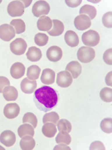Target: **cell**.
<instances>
[{"mask_svg":"<svg viewBox=\"0 0 112 150\" xmlns=\"http://www.w3.org/2000/svg\"><path fill=\"white\" fill-rule=\"evenodd\" d=\"M18 133L20 138H22L27 135L33 137L34 136V129L32 125L24 123L18 128Z\"/></svg>","mask_w":112,"mask_h":150,"instance_id":"603a6c76","label":"cell"},{"mask_svg":"<svg viewBox=\"0 0 112 150\" xmlns=\"http://www.w3.org/2000/svg\"><path fill=\"white\" fill-rule=\"evenodd\" d=\"M71 137L66 132H59L55 138V142L57 144H65L69 145L71 143Z\"/></svg>","mask_w":112,"mask_h":150,"instance_id":"f1b7e54d","label":"cell"},{"mask_svg":"<svg viewBox=\"0 0 112 150\" xmlns=\"http://www.w3.org/2000/svg\"><path fill=\"white\" fill-rule=\"evenodd\" d=\"M34 101L39 110L48 112L57 105L59 101L58 93L50 86H42L35 91Z\"/></svg>","mask_w":112,"mask_h":150,"instance_id":"6da1fadb","label":"cell"},{"mask_svg":"<svg viewBox=\"0 0 112 150\" xmlns=\"http://www.w3.org/2000/svg\"><path fill=\"white\" fill-rule=\"evenodd\" d=\"M3 95L5 100L8 101H15L18 97V92L15 87L8 86L3 90Z\"/></svg>","mask_w":112,"mask_h":150,"instance_id":"ac0fdd59","label":"cell"},{"mask_svg":"<svg viewBox=\"0 0 112 150\" xmlns=\"http://www.w3.org/2000/svg\"><path fill=\"white\" fill-rule=\"evenodd\" d=\"M57 128L55 125L52 123H44L42 128V133L48 138H53L55 134L57 133Z\"/></svg>","mask_w":112,"mask_h":150,"instance_id":"cb8c5ba5","label":"cell"},{"mask_svg":"<svg viewBox=\"0 0 112 150\" xmlns=\"http://www.w3.org/2000/svg\"><path fill=\"white\" fill-rule=\"evenodd\" d=\"M10 25L15 27L16 34L22 33L26 30L25 23L22 20H21V19L13 20L10 23Z\"/></svg>","mask_w":112,"mask_h":150,"instance_id":"4316f807","label":"cell"},{"mask_svg":"<svg viewBox=\"0 0 112 150\" xmlns=\"http://www.w3.org/2000/svg\"><path fill=\"white\" fill-rule=\"evenodd\" d=\"M4 115L8 119L16 118L20 112V108L17 103H9L4 108Z\"/></svg>","mask_w":112,"mask_h":150,"instance_id":"7c38bea8","label":"cell"},{"mask_svg":"<svg viewBox=\"0 0 112 150\" xmlns=\"http://www.w3.org/2000/svg\"><path fill=\"white\" fill-rule=\"evenodd\" d=\"M65 70L70 73L72 78L76 79L82 73V66L77 61H73L67 65Z\"/></svg>","mask_w":112,"mask_h":150,"instance_id":"5bb4252c","label":"cell"},{"mask_svg":"<svg viewBox=\"0 0 112 150\" xmlns=\"http://www.w3.org/2000/svg\"><path fill=\"white\" fill-rule=\"evenodd\" d=\"M27 43L24 40L18 38L10 44V50L15 55L20 56L24 54L27 49Z\"/></svg>","mask_w":112,"mask_h":150,"instance_id":"8992f818","label":"cell"},{"mask_svg":"<svg viewBox=\"0 0 112 150\" xmlns=\"http://www.w3.org/2000/svg\"><path fill=\"white\" fill-rule=\"evenodd\" d=\"M100 96L102 101L106 103L112 101V89L110 88H104L100 92Z\"/></svg>","mask_w":112,"mask_h":150,"instance_id":"1f68e13d","label":"cell"},{"mask_svg":"<svg viewBox=\"0 0 112 150\" xmlns=\"http://www.w3.org/2000/svg\"><path fill=\"white\" fill-rule=\"evenodd\" d=\"M64 40L67 45L71 47H76L79 44V39L77 33L74 31L69 30L65 33Z\"/></svg>","mask_w":112,"mask_h":150,"instance_id":"d6986e66","label":"cell"},{"mask_svg":"<svg viewBox=\"0 0 112 150\" xmlns=\"http://www.w3.org/2000/svg\"><path fill=\"white\" fill-rule=\"evenodd\" d=\"M7 11L12 17L21 16L24 13V4L21 1H13L9 3Z\"/></svg>","mask_w":112,"mask_h":150,"instance_id":"5b68a950","label":"cell"},{"mask_svg":"<svg viewBox=\"0 0 112 150\" xmlns=\"http://www.w3.org/2000/svg\"><path fill=\"white\" fill-rule=\"evenodd\" d=\"M74 26L79 31L86 30L91 26V20L87 15H78L75 18Z\"/></svg>","mask_w":112,"mask_h":150,"instance_id":"9c48e42d","label":"cell"},{"mask_svg":"<svg viewBox=\"0 0 112 150\" xmlns=\"http://www.w3.org/2000/svg\"><path fill=\"white\" fill-rule=\"evenodd\" d=\"M112 49H108L105 51L104 54V56H103V59H104V62L108 64L111 65L112 64Z\"/></svg>","mask_w":112,"mask_h":150,"instance_id":"d590c367","label":"cell"},{"mask_svg":"<svg viewBox=\"0 0 112 150\" xmlns=\"http://www.w3.org/2000/svg\"><path fill=\"white\" fill-rule=\"evenodd\" d=\"M59 132H66L69 133L72 130V125L70 121L65 119L60 120L57 123Z\"/></svg>","mask_w":112,"mask_h":150,"instance_id":"83f0119b","label":"cell"},{"mask_svg":"<svg viewBox=\"0 0 112 150\" xmlns=\"http://www.w3.org/2000/svg\"><path fill=\"white\" fill-rule=\"evenodd\" d=\"M10 85V81L4 76H0V93H3L4 88Z\"/></svg>","mask_w":112,"mask_h":150,"instance_id":"8d00e7d4","label":"cell"},{"mask_svg":"<svg viewBox=\"0 0 112 150\" xmlns=\"http://www.w3.org/2000/svg\"><path fill=\"white\" fill-rule=\"evenodd\" d=\"M37 88V82L36 80H31L26 78L23 79L21 83V89L23 93L26 94H31Z\"/></svg>","mask_w":112,"mask_h":150,"instance_id":"4fadbf2b","label":"cell"},{"mask_svg":"<svg viewBox=\"0 0 112 150\" xmlns=\"http://www.w3.org/2000/svg\"><path fill=\"white\" fill-rule=\"evenodd\" d=\"M53 28L48 31V34L52 36H58L62 35L64 30V25L62 21L58 20H52Z\"/></svg>","mask_w":112,"mask_h":150,"instance_id":"ffe728a7","label":"cell"},{"mask_svg":"<svg viewBox=\"0 0 112 150\" xmlns=\"http://www.w3.org/2000/svg\"><path fill=\"white\" fill-rule=\"evenodd\" d=\"M21 1L22 3L23 4H24V6L25 8H27L31 4L32 0H30V1H24V0H23V1Z\"/></svg>","mask_w":112,"mask_h":150,"instance_id":"b9f144b4","label":"cell"},{"mask_svg":"<svg viewBox=\"0 0 112 150\" xmlns=\"http://www.w3.org/2000/svg\"><path fill=\"white\" fill-rule=\"evenodd\" d=\"M79 13L80 15H85L86 14L90 18V20H93L96 17L97 9L94 6L89 5V4H85L80 9Z\"/></svg>","mask_w":112,"mask_h":150,"instance_id":"d4e9b609","label":"cell"},{"mask_svg":"<svg viewBox=\"0 0 112 150\" xmlns=\"http://www.w3.org/2000/svg\"><path fill=\"white\" fill-rule=\"evenodd\" d=\"M90 150H94V149H99V150H105V148L104 145V143L99 141H95V142L92 143L90 146Z\"/></svg>","mask_w":112,"mask_h":150,"instance_id":"74e56055","label":"cell"},{"mask_svg":"<svg viewBox=\"0 0 112 150\" xmlns=\"http://www.w3.org/2000/svg\"><path fill=\"white\" fill-rule=\"evenodd\" d=\"M50 6L45 1H37L32 6V12L34 16L39 18L43 15H48L50 11Z\"/></svg>","mask_w":112,"mask_h":150,"instance_id":"277c9868","label":"cell"},{"mask_svg":"<svg viewBox=\"0 0 112 150\" xmlns=\"http://www.w3.org/2000/svg\"><path fill=\"white\" fill-rule=\"evenodd\" d=\"M26 56L28 60L32 62H37L42 58V52L40 49L35 46L30 47L26 53Z\"/></svg>","mask_w":112,"mask_h":150,"instance_id":"7402d4cb","label":"cell"},{"mask_svg":"<svg viewBox=\"0 0 112 150\" xmlns=\"http://www.w3.org/2000/svg\"><path fill=\"white\" fill-rule=\"evenodd\" d=\"M20 147L22 150H32L36 146V142L31 136H24L20 141Z\"/></svg>","mask_w":112,"mask_h":150,"instance_id":"44dd1931","label":"cell"},{"mask_svg":"<svg viewBox=\"0 0 112 150\" xmlns=\"http://www.w3.org/2000/svg\"><path fill=\"white\" fill-rule=\"evenodd\" d=\"M55 73L52 69L46 68L43 70L41 77V82L46 85L52 84L55 81Z\"/></svg>","mask_w":112,"mask_h":150,"instance_id":"e0dca14e","label":"cell"},{"mask_svg":"<svg viewBox=\"0 0 112 150\" xmlns=\"http://www.w3.org/2000/svg\"><path fill=\"white\" fill-rule=\"evenodd\" d=\"M59 120V116L56 112H50L49 113H46L43 116V123H52L55 125L57 123L58 121Z\"/></svg>","mask_w":112,"mask_h":150,"instance_id":"f546056e","label":"cell"},{"mask_svg":"<svg viewBox=\"0 0 112 150\" xmlns=\"http://www.w3.org/2000/svg\"><path fill=\"white\" fill-rule=\"evenodd\" d=\"M112 13L109 11L106 13L102 17L103 25L107 28H112Z\"/></svg>","mask_w":112,"mask_h":150,"instance_id":"e575fe53","label":"cell"},{"mask_svg":"<svg viewBox=\"0 0 112 150\" xmlns=\"http://www.w3.org/2000/svg\"><path fill=\"white\" fill-rule=\"evenodd\" d=\"M73 81V78L67 71H62L58 73L57 74L56 83L57 85L61 88H67L71 85Z\"/></svg>","mask_w":112,"mask_h":150,"instance_id":"52a82bcc","label":"cell"},{"mask_svg":"<svg viewBox=\"0 0 112 150\" xmlns=\"http://www.w3.org/2000/svg\"><path fill=\"white\" fill-rule=\"evenodd\" d=\"M62 49L57 46H50L46 53L47 58L52 62H57L60 61L62 57Z\"/></svg>","mask_w":112,"mask_h":150,"instance_id":"8fae6325","label":"cell"},{"mask_svg":"<svg viewBox=\"0 0 112 150\" xmlns=\"http://www.w3.org/2000/svg\"><path fill=\"white\" fill-rule=\"evenodd\" d=\"M54 149H69L71 150V148L69 147L67 145H65V144H60L59 145H57V146H55Z\"/></svg>","mask_w":112,"mask_h":150,"instance_id":"60d3db41","label":"cell"},{"mask_svg":"<svg viewBox=\"0 0 112 150\" xmlns=\"http://www.w3.org/2000/svg\"><path fill=\"white\" fill-rule=\"evenodd\" d=\"M25 70L24 64L20 62H16L11 66L10 74L13 78L20 79L24 75Z\"/></svg>","mask_w":112,"mask_h":150,"instance_id":"9a60e30c","label":"cell"},{"mask_svg":"<svg viewBox=\"0 0 112 150\" xmlns=\"http://www.w3.org/2000/svg\"><path fill=\"white\" fill-rule=\"evenodd\" d=\"M2 2V1H1V0H0V3H1Z\"/></svg>","mask_w":112,"mask_h":150,"instance_id":"ee69618b","label":"cell"},{"mask_svg":"<svg viewBox=\"0 0 112 150\" xmlns=\"http://www.w3.org/2000/svg\"><path fill=\"white\" fill-rule=\"evenodd\" d=\"M15 30L8 24H3L0 26V38L4 41H9L15 38Z\"/></svg>","mask_w":112,"mask_h":150,"instance_id":"ba28073f","label":"cell"},{"mask_svg":"<svg viewBox=\"0 0 112 150\" xmlns=\"http://www.w3.org/2000/svg\"><path fill=\"white\" fill-rule=\"evenodd\" d=\"M82 40L83 43L85 45L88 47H93L99 43L100 37L97 31L91 30L83 33L82 36Z\"/></svg>","mask_w":112,"mask_h":150,"instance_id":"3957f363","label":"cell"},{"mask_svg":"<svg viewBox=\"0 0 112 150\" xmlns=\"http://www.w3.org/2000/svg\"><path fill=\"white\" fill-rule=\"evenodd\" d=\"M111 78H112V71H110L106 74V76L105 77V83L107 85L109 86H112Z\"/></svg>","mask_w":112,"mask_h":150,"instance_id":"ab89813d","label":"cell"},{"mask_svg":"<svg viewBox=\"0 0 112 150\" xmlns=\"http://www.w3.org/2000/svg\"><path fill=\"white\" fill-rule=\"evenodd\" d=\"M37 27L40 31H49L52 27V20L47 16H41L37 20Z\"/></svg>","mask_w":112,"mask_h":150,"instance_id":"2e32d148","label":"cell"},{"mask_svg":"<svg viewBox=\"0 0 112 150\" xmlns=\"http://www.w3.org/2000/svg\"><path fill=\"white\" fill-rule=\"evenodd\" d=\"M41 73L40 68L37 65H32L27 68V76L31 80H36L39 78Z\"/></svg>","mask_w":112,"mask_h":150,"instance_id":"484cf974","label":"cell"},{"mask_svg":"<svg viewBox=\"0 0 112 150\" xmlns=\"http://www.w3.org/2000/svg\"><path fill=\"white\" fill-rule=\"evenodd\" d=\"M100 128L105 133H111L112 119L111 118H106L103 120L100 123Z\"/></svg>","mask_w":112,"mask_h":150,"instance_id":"d6a6232c","label":"cell"},{"mask_svg":"<svg viewBox=\"0 0 112 150\" xmlns=\"http://www.w3.org/2000/svg\"><path fill=\"white\" fill-rule=\"evenodd\" d=\"M49 41V37L44 33H37L35 35L34 42L39 46H44L47 45Z\"/></svg>","mask_w":112,"mask_h":150,"instance_id":"836d02e7","label":"cell"},{"mask_svg":"<svg viewBox=\"0 0 112 150\" xmlns=\"http://www.w3.org/2000/svg\"><path fill=\"white\" fill-rule=\"evenodd\" d=\"M77 58L83 63L91 62L95 57V51L88 46H82L77 51Z\"/></svg>","mask_w":112,"mask_h":150,"instance_id":"7a4b0ae2","label":"cell"},{"mask_svg":"<svg viewBox=\"0 0 112 150\" xmlns=\"http://www.w3.org/2000/svg\"><path fill=\"white\" fill-rule=\"evenodd\" d=\"M16 135L10 130H5L0 135V142L7 147L12 146L16 142Z\"/></svg>","mask_w":112,"mask_h":150,"instance_id":"30bf717a","label":"cell"},{"mask_svg":"<svg viewBox=\"0 0 112 150\" xmlns=\"http://www.w3.org/2000/svg\"><path fill=\"white\" fill-rule=\"evenodd\" d=\"M22 122L23 123H30L32 126H33L34 128H36V126L37 125V117L34 114H33L32 112H26V113L24 115L22 118Z\"/></svg>","mask_w":112,"mask_h":150,"instance_id":"4dcf8cb0","label":"cell"},{"mask_svg":"<svg viewBox=\"0 0 112 150\" xmlns=\"http://www.w3.org/2000/svg\"><path fill=\"white\" fill-rule=\"evenodd\" d=\"M82 0H65V3L71 8H76L82 3Z\"/></svg>","mask_w":112,"mask_h":150,"instance_id":"f35d334b","label":"cell"},{"mask_svg":"<svg viewBox=\"0 0 112 150\" xmlns=\"http://www.w3.org/2000/svg\"><path fill=\"white\" fill-rule=\"evenodd\" d=\"M0 149H4V148H3V147H1V146H0Z\"/></svg>","mask_w":112,"mask_h":150,"instance_id":"7bdbcfd3","label":"cell"}]
</instances>
